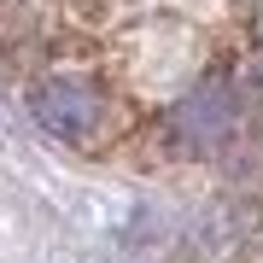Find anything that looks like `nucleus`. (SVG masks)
Segmentation results:
<instances>
[{
  "mask_svg": "<svg viewBox=\"0 0 263 263\" xmlns=\"http://www.w3.org/2000/svg\"><path fill=\"white\" fill-rule=\"evenodd\" d=\"M234 123H240L234 76H205V82H193L187 94L164 111L158 146L170 152V158H205V152H216L228 135H234Z\"/></svg>",
  "mask_w": 263,
  "mask_h": 263,
  "instance_id": "nucleus-2",
  "label": "nucleus"
},
{
  "mask_svg": "<svg viewBox=\"0 0 263 263\" xmlns=\"http://www.w3.org/2000/svg\"><path fill=\"white\" fill-rule=\"evenodd\" d=\"M24 105H29V117H35L53 141H65L76 152L105 146L111 129H117V94H111V82H105L100 70H88V65H65V59L47 65L41 76H29Z\"/></svg>",
  "mask_w": 263,
  "mask_h": 263,
  "instance_id": "nucleus-1",
  "label": "nucleus"
}]
</instances>
